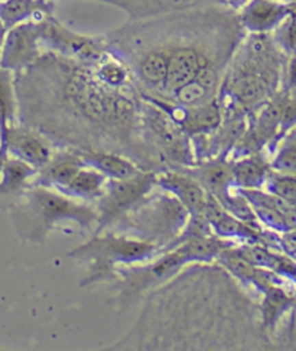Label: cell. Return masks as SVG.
<instances>
[{"instance_id": "6da1fadb", "label": "cell", "mask_w": 296, "mask_h": 351, "mask_svg": "<svg viewBox=\"0 0 296 351\" xmlns=\"http://www.w3.org/2000/svg\"><path fill=\"white\" fill-rule=\"evenodd\" d=\"M197 262L147 296L134 328L116 348L195 350V334L217 350L267 348L262 311L220 267Z\"/></svg>"}, {"instance_id": "7a4b0ae2", "label": "cell", "mask_w": 296, "mask_h": 351, "mask_svg": "<svg viewBox=\"0 0 296 351\" xmlns=\"http://www.w3.org/2000/svg\"><path fill=\"white\" fill-rule=\"evenodd\" d=\"M19 73L16 94L23 126L51 138L60 123H75L74 143L92 149L91 138H140L138 86L114 87L99 75L96 61L84 62L51 52Z\"/></svg>"}, {"instance_id": "3957f363", "label": "cell", "mask_w": 296, "mask_h": 351, "mask_svg": "<svg viewBox=\"0 0 296 351\" xmlns=\"http://www.w3.org/2000/svg\"><path fill=\"white\" fill-rule=\"evenodd\" d=\"M243 28L240 16L219 9L168 12L113 34L117 51L151 52L165 80L149 100L194 107L215 100Z\"/></svg>"}, {"instance_id": "277c9868", "label": "cell", "mask_w": 296, "mask_h": 351, "mask_svg": "<svg viewBox=\"0 0 296 351\" xmlns=\"http://www.w3.org/2000/svg\"><path fill=\"white\" fill-rule=\"evenodd\" d=\"M230 246V243L208 234L185 232L184 241L169 247L171 250L160 258L149 262V265L134 266L123 274L116 302L127 305L143 292L158 288L162 282L177 276L185 265L191 262H211Z\"/></svg>"}, {"instance_id": "5b68a950", "label": "cell", "mask_w": 296, "mask_h": 351, "mask_svg": "<svg viewBox=\"0 0 296 351\" xmlns=\"http://www.w3.org/2000/svg\"><path fill=\"white\" fill-rule=\"evenodd\" d=\"M276 60L271 39L264 32L251 35L230 62L225 88L238 109H254L266 100L276 81Z\"/></svg>"}, {"instance_id": "8992f818", "label": "cell", "mask_w": 296, "mask_h": 351, "mask_svg": "<svg viewBox=\"0 0 296 351\" xmlns=\"http://www.w3.org/2000/svg\"><path fill=\"white\" fill-rule=\"evenodd\" d=\"M152 191L116 224L123 228L119 230L122 234L153 243L162 249L164 245L171 247L175 237L186 232L191 214L172 193Z\"/></svg>"}, {"instance_id": "52a82bcc", "label": "cell", "mask_w": 296, "mask_h": 351, "mask_svg": "<svg viewBox=\"0 0 296 351\" xmlns=\"http://www.w3.org/2000/svg\"><path fill=\"white\" fill-rule=\"evenodd\" d=\"M158 250H162L153 243L143 241L122 233H109L90 240L82 247L69 253L70 258L86 262L88 272L82 285L113 279L117 263H134L152 259Z\"/></svg>"}, {"instance_id": "ba28073f", "label": "cell", "mask_w": 296, "mask_h": 351, "mask_svg": "<svg viewBox=\"0 0 296 351\" xmlns=\"http://www.w3.org/2000/svg\"><path fill=\"white\" fill-rule=\"evenodd\" d=\"M140 141L145 151L160 162L173 167L194 164L193 146L181 125L159 104L146 100L140 104ZM152 162V160H151Z\"/></svg>"}, {"instance_id": "9c48e42d", "label": "cell", "mask_w": 296, "mask_h": 351, "mask_svg": "<svg viewBox=\"0 0 296 351\" xmlns=\"http://www.w3.org/2000/svg\"><path fill=\"white\" fill-rule=\"evenodd\" d=\"M23 195L26 206L31 208L45 232L64 221L77 223L83 228L99 223L96 206H88L83 199L66 195L57 188L32 185L23 191Z\"/></svg>"}, {"instance_id": "30bf717a", "label": "cell", "mask_w": 296, "mask_h": 351, "mask_svg": "<svg viewBox=\"0 0 296 351\" xmlns=\"http://www.w3.org/2000/svg\"><path fill=\"white\" fill-rule=\"evenodd\" d=\"M156 172L140 171L130 178L109 180L103 195L97 199L99 230L114 226L126 213L136 207L153 190Z\"/></svg>"}, {"instance_id": "8fae6325", "label": "cell", "mask_w": 296, "mask_h": 351, "mask_svg": "<svg viewBox=\"0 0 296 351\" xmlns=\"http://www.w3.org/2000/svg\"><path fill=\"white\" fill-rule=\"evenodd\" d=\"M42 21L22 22L8 31L0 65L10 71H23L42 56Z\"/></svg>"}, {"instance_id": "7c38bea8", "label": "cell", "mask_w": 296, "mask_h": 351, "mask_svg": "<svg viewBox=\"0 0 296 351\" xmlns=\"http://www.w3.org/2000/svg\"><path fill=\"white\" fill-rule=\"evenodd\" d=\"M42 44L62 57L84 62L97 61L107 52L101 40L74 34L49 18L42 21Z\"/></svg>"}, {"instance_id": "4fadbf2b", "label": "cell", "mask_w": 296, "mask_h": 351, "mask_svg": "<svg viewBox=\"0 0 296 351\" xmlns=\"http://www.w3.org/2000/svg\"><path fill=\"white\" fill-rule=\"evenodd\" d=\"M47 141L48 139L41 133L31 128L12 125L5 142V155L19 158L26 164L41 171L53 158Z\"/></svg>"}, {"instance_id": "5bb4252c", "label": "cell", "mask_w": 296, "mask_h": 351, "mask_svg": "<svg viewBox=\"0 0 296 351\" xmlns=\"http://www.w3.org/2000/svg\"><path fill=\"white\" fill-rule=\"evenodd\" d=\"M156 184L172 193L190 211L191 217H203L211 194L186 171H165L156 173Z\"/></svg>"}, {"instance_id": "9a60e30c", "label": "cell", "mask_w": 296, "mask_h": 351, "mask_svg": "<svg viewBox=\"0 0 296 351\" xmlns=\"http://www.w3.org/2000/svg\"><path fill=\"white\" fill-rule=\"evenodd\" d=\"M87 164L77 149L60 154L51 159L49 164L38 172L34 185H45L62 190Z\"/></svg>"}, {"instance_id": "2e32d148", "label": "cell", "mask_w": 296, "mask_h": 351, "mask_svg": "<svg viewBox=\"0 0 296 351\" xmlns=\"http://www.w3.org/2000/svg\"><path fill=\"white\" fill-rule=\"evenodd\" d=\"M184 171L193 175V177L219 201L230 191V185L234 182L233 164L223 159L207 160L204 165L195 168H185Z\"/></svg>"}, {"instance_id": "e0dca14e", "label": "cell", "mask_w": 296, "mask_h": 351, "mask_svg": "<svg viewBox=\"0 0 296 351\" xmlns=\"http://www.w3.org/2000/svg\"><path fill=\"white\" fill-rule=\"evenodd\" d=\"M87 165H91L107 175L110 180H125L139 173L142 169L133 160L110 151L77 149Z\"/></svg>"}, {"instance_id": "ac0fdd59", "label": "cell", "mask_w": 296, "mask_h": 351, "mask_svg": "<svg viewBox=\"0 0 296 351\" xmlns=\"http://www.w3.org/2000/svg\"><path fill=\"white\" fill-rule=\"evenodd\" d=\"M16 116V86L10 70L0 65V167L8 158L5 155V142Z\"/></svg>"}, {"instance_id": "d6986e66", "label": "cell", "mask_w": 296, "mask_h": 351, "mask_svg": "<svg viewBox=\"0 0 296 351\" xmlns=\"http://www.w3.org/2000/svg\"><path fill=\"white\" fill-rule=\"evenodd\" d=\"M109 177L104 175L101 171L97 168H94L91 165H86L82 171H79L73 181L64 186L62 191L64 194L88 201V199H99L107 186V182H109Z\"/></svg>"}, {"instance_id": "ffe728a7", "label": "cell", "mask_w": 296, "mask_h": 351, "mask_svg": "<svg viewBox=\"0 0 296 351\" xmlns=\"http://www.w3.org/2000/svg\"><path fill=\"white\" fill-rule=\"evenodd\" d=\"M38 169L22 159L9 156L0 167V194L23 193L26 185L38 175Z\"/></svg>"}, {"instance_id": "44dd1931", "label": "cell", "mask_w": 296, "mask_h": 351, "mask_svg": "<svg viewBox=\"0 0 296 351\" xmlns=\"http://www.w3.org/2000/svg\"><path fill=\"white\" fill-rule=\"evenodd\" d=\"M49 5L45 0H0V21L8 29L35 16L47 15Z\"/></svg>"}, {"instance_id": "7402d4cb", "label": "cell", "mask_w": 296, "mask_h": 351, "mask_svg": "<svg viewBox=\"0 0 296 351\" xmlns=\"http://www.w3.org/2000/svg\"><path fill=\"white\" fill-rule=\"evenodd\" d=\"M282 8L267 2V0H254L240 16L241 25L253 34H260L271 29L282 16Z\"/></svg>"}, {"instance_id": "603a6c76", "label": "cell", "mask_w": 296, "mask_h": 351, "mask_svg": "<svg viewBox=\"0 0 296 351\" xmlns=\"http://www.w3.org/2000/svg\"><path fill=\"white\" fill-rule=\"evenodd\" d=\"M269 173V165L259 155H249L233 164V178L234 184L243 190H253L260 186Z\"/></svg>"}, {"instance_id": "cb8c5ba5", "label": "cell", "mask_w": 296, "mask_h": 351, "mask_svg": "<svg viewBox=\"0 0 296 351\" xmlns=\"http://www.w3.org/2000/svg\"><path fill=\"white\" fill-rule=\"evenodd\" d=\"M273 168L280 173L296 175V130L289 134L284 146L280 147Z\"/></svg>"}, {"instance_id": "d4e9b609", "label": "cell", "mask_w": 296, "mask_h": 351, "mask_svg": "<svg viewBox=\"0 0 296 351\" xmlns=\"http://www.w3.org/2000/svg\"><path fill=\"white\" fill-rule=\"evenodd\" d=\"M271 190L284 199L296 201V175L278 172L271 180Z\"/></svg>"}, {"instance_id": "484cf974", "label": "cell", "mask_w": 296, "mask_h": 351, "mask_svg": "<svg viewBox=\"0 0 296 351\" xmlns=\"http://www.w3.org/2000/svg\"><path fill=\"white\" fill-rule=\"evenodd\" d=\"M8 28L6 25L0 21V58H2V52H3V47H5V40H6V35H8Z\"/></svg>"}]
</instances>
